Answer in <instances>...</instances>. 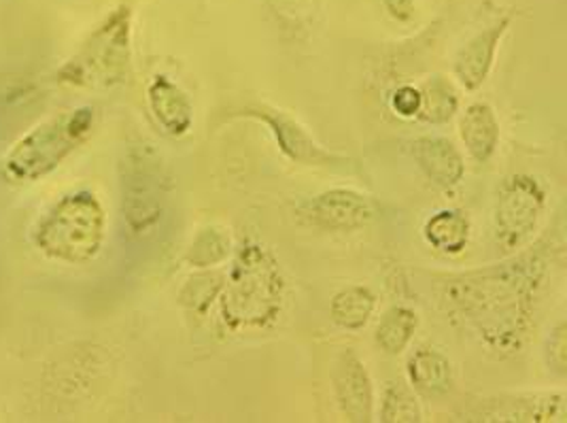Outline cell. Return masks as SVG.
<instances>
[{
  "mask_svg": "<svg viewBox=\"0 0 567 423\" xmlns=\"http://www.w3.org/2000/svg\"><path fill=\"white\" fill-rule=\"evenodd\" d=\"M508 27H511V16L487 30L478 32L474 39L465 43L462 52L457 53L455 75L464 83L465 90H476L483 85V81L487 80L497 53V45Z\"/></svg>",
  "mask_w": 567,
  "mask_h": 423,
  "instance_id": "9",
  "label": "cell"
},
{
  "mask_svg": "<svg viewBox=\"0 0 567 423\" xmlns=\"http://www.w3.org/2000/svg\"><path fill=\"white\" fill-rule=\"evenodd\" d=\"M281 300L284 279L275 258L259 245L243 247L221 300L226 323L233 328L264 326L279 313Z\"/></svg>",
  "mask_w": 567,
  "mask_h": 423,
  "instance_id": "2",
  "label": "cell"
},
{
  "mask_svg": "<svg viewBox=\"0 0 567 423\" xmlns=\"http://www.w3.org/2000/svg\"><path fill=\"white\" fill-rule=\"evenodd\" d=\"M419 319L409 307H393L377 328V343L391 355L400 353L411 343Z\"/></svg>",
  "mask_w": 567,
  "mask_h": 423,
  "instance_id": "18",
  "label": "cell"
},
{
  "mask_svg": "<svg viewBox=\"0 0 567 423\" xmlns=\"http://www.w3.org/2000/svg\"><path fill=\"white\" fill-rule=\"evenodd\" d=\"M381 417L383 422H421V409L413 392L402 383H389Z\"/></svg>",
  "mask_w": 567,
  "mask_h": 423,
  "instance_id": "21",
  "label": "cell"
},
{
  "mask_svg": "<svg viewBox=\"0 0 567 423\" xmlns=\"http://www.w3.org/2000/svg\"><path fill=\"white\" fill-rule=\"evenodd\" d=\"M425 238L442 254H462L470 238V221L464 213L439 212L432 215L423 228Z\"/></svg>",
  "mask_w": 567,
  "mask_h": 423,
  "instance_id": "16",
  "label": "cell"
},
{
  "mask_svg": "<svg viewBox=\"0 0 567 423\" xmlns=\"http://www.w3.org/2000/svg\"><path fill=\"white\" fill-rule=\"evenodd\" d=\"M389 16L398 22H409L414 16V0H383Z\"/></svg>",
  "mask_w": 567,
  "mask_h": 423,
  "instance_id": "24",
  "label": "cell"
},
{
  "mask_svg": "<svg viewBox=\"0 0 567 423\" xmlns=\"http://www.w3.org/2000/svg\"><path fill=\"white\" fill-rule=\"evenodd\" d=\"M391 106L400 117L411 120L414 115H419V111H421V92L413 85H402L393 92Z\"/></svg>",
  "mask_w": 567,
  "mask_h": 423,
  "instance_id": "22",
  "label": "cell"
},
{
  "mask_svg": "<svg viewBox=\"0 0 567 423\" xmlns=\"http://www.w3.org/2000/svg\"><path fill=\"white\" fill-rule=\"evenodd\" d=\"M374 307H377V298L372 291L360 286H351L336 293L330 305V316L340 328L360 330L368 323Z\"/></svg>",
  "mask_w": 567,
  "mask_h": 423,
  "instance_id": "17",
  "label": "cell"
},
{
  "mask_svg": "<svg viewBox=\"0 0 567 423\" xmlns=\"http://www.w3.org/2000/svg\"><path fill=\"white\" fill-rule=\"evenodd\" d=\"M411 152L419 168L440 187L457 186L465 166L457 147L440 136H423L411 143Z\"/></svg>",
  "mask_w": 567,
  "mask_h": 423,
  "instance_id": "10",
  "label": "cell"
},
{
  "mask_svg": "<svg viewBox=\"0 0 567 423\" xmlns=\"http://www.w3.org/2000/svg\"><path fill=\"white\" fill-rule=\"evenodd\" d=\"M305 2H309V0H277V9H281V11H287V9L296 11L298 9L300 11Z\"/></svg>",
  "mask_w": 567,
  "mask_h": 423,
  "instance_id": "25",
  "label": "cell"
},
{
  "mask_svg": "<svg viewBox=\"0 0 567 423\" xmlns=\"http://www.w3.org/2000/svg\"><path fill=\"white\" fill-rule=\"evenodd\" d=\"M147 96H150V106L154 111L155 120L164 128V133L183 136L192 128L194 111H192L189 99L185 96L179 85L159 75L152 81Z\"/></svg>",
  "mask_w": 567,
  "mask_h": 423,
  "instance_id": "12",
  "label": "cell"
},
{
  "mask_svg": "<svg viewBox=\"0 0 567 423\" xmlns=\"http://www.w3.org/2000/svg\"><path fill=\"white\" fill-rule=\"evenodd\" d=\"M460 131L472 158L487 162L495 154V147L499 143V122L487 103L467 106Z\"/></svg>",
  "mask_w": 567,
  "mask_h": 423,
  "instance_id": "13",
  "label": "cell"
},
{
  "mask_svg": "<svg viewBox=\"0 0 567 423\" xmlns=\"http://www.w3.org/2000/svg\"><path fill=\"white\" fill-rule=\"evenodd\" d=\"M409 379L419 394L442 396L451 390L453 369L449 358H444L436 349H419L409 360Z\"/></svg>",
  "mask_w": 567,
  "mask_h": 423,
  "instance_id": "15",
  "label": "cell"
},
{
  "mask_svg": "<svg viewBox=\"0 0 567 423\" xmlns=\"http://www.w3.org/2000/svg\"><path fill=\"white\" fill-rule=\"evenodd\" d=\"M550 364H553L557 371H566V326H564V323L553 332V341H550Z\"/></svg>",
  "mask_w": 567,
  "mask_h": 423,
  "instance_id": "23",
  "label": "cell"
},
{
  "mask_svg": "<svg viewBox=\"0 0 567 423\" xmlns=\"http://www.w3.org/2000/svg\"><path fill=\"white\" fill-rule=\"evenodd\" d=\"M94 128V111L79 106L58 113L18 141L2 162V173L16 184H37L69 158Z\"/></svg>",
  "mask_w": 567,
  "mask_h": 423,
  "instance_id": "1",
  "label": "cell"
},
{
  "mask_svg": "<svg viewBox=\"0 0 567 423\" xmlns=\"http://www.w3.org/2000/svg\"><path fill=\"white\" fill-rule=\"evenodd\" d=\"M228 254H230V238L226 237V233L219 228H205L192 243L187 260L189 265L207 268V266L224 262Z\"/></svg>",
  "mask_w": 567,
  "mask_h": 423,
  "instance_id": "20",
  "label": "cell"
},
{
  "mask_svg": "<svg viewBox=\"0 0 567 423\" xmlns=\"http://www.w3.org/2000/svg\"><path fill=\"white\" fill-rule=\"evenodd\" d=\"M249 115H256L272 128L281 149L289 158L307 162V164L330 162V156L310 138L309 134L305 133L293 120L285 117L284 113L259 111V113H249Z\"/></svg>",
  "mask_w": 567,
  "mask_h": 423,
  "instance_id": "14",
  "label": "cell"
},
{
  "mask_svg": "<svg viewBox=\"0 0 567 423\" xmlns=\"http://www.w3.org/2000/svg\"><path fill=\"white\" fill-rule=\"evenodd\" d=\"M334 392L338 406L349 422H372L374 392L360 358L349 349L336 360Z\"/></svg>",
  "mask_w": 567,
  "mask_h": 423,
  "instance_id": "7",
  "label": "cell"
},
{
  "mask_svg": "<svg viewBox=\"0 0 567 423\" xmlns=\"http://www.w3.org/2000/svg\"><path fill=\"white\" fill-rule=\"evenodd\" d=\"M128 7L115 9L60 71L58 80L75 87L106 90L122 83L130 64Z\"/></svg>",
  "mask_w": 567,
  "mask_h": 423,
  "instance_id": "4",
  "label": "cell"
},
{
  "mask_svg": "<svg viewBox=\"0 0 567 423\" xmlns=\"http://www.w3.org/2000/svg\"><path fill=\"white\" fill-rule=\"evenodd\" d=\"M419 92H421L419 117L430 124H444L457 111V94L444 78H432L425 81V85Z\"/></svg>",
  "mask_w": 567,
  "mask_h": 423,
  "instance_id": "19",
  "label": "cell"
},
{
  "mask_svg": "<svg viewBox=\"0 0 567 423\" xmlns=\"http://www.w3.org/2000/svg\"><path fill=\"white\" fill-rule=\"evenodd\" d=\"M310 217L321 228L355 230L372 221V203L353 189H330L310 203Z\"/></svg>",
  "mask_w": 567,
  "mask_h": 423,
  "instance_id": "8",
  "label": "cell"
},
{
  "mask_svg": "<svg viewBox=\"0 0 567 423\" xmlns=\"http://www.w3.org/2000/svg\"><path fill=\"white\" fill-rule=\"evenodd\" d=\"M546 207V194L534 177H511L497 196L495 230L506 249H515L534 235Z\"/></svg>",
  "mask_w": 567,
  "mask_h": 423,
  "instance_id": "6",
  "label": "cell"
},
{
  "mask_svg": "<svg viewBox=\"0 0 567 423\" xmlns=\"http://www.w3.org/2000/svg\"><path fill=\"white\" fill-rule=\"evenodd\" d=\"M499 402V409L485 404L487 411L472 413L474 422H564L566 417V404L564 396L542 398H511L506 400H495Z\"/></svg>",
  "mask_w": 567,
  "mask_h": 423,
  "instance_id": "11",
  "label": "cell"
},
{
  "mask_svg": "<svg viewBox=\"0 0 567 423\" xmlns=\"http://www.w3.org/2000/svg\"><path fill=\"white\" fill-rule=\"evenodd\" d=\"M124 219L136 237L152 235L164 213L166 177L157 154L150 147L130 149L124 168Z\"/></svg>",
  "mask_w": 567,
  "mask_h": 423,
  "instance_id": "5",
  "label": "cell"
},
{
  "mask_svg": "<svg viewBox=\"0 0 567 423\" xmlns=\"http://www.w3.org/2000/svg\"><path fill=\"white\" fill-rule=\"evenodd\" d=\"M104 224L106 217L99 198L90 192H78L64 196L39 221L34 243L52 260L83 265L101 251Z\"/></svg>",
  "mask_w": 567,
  "mask_h": 423,
  "instance_id": "3",
  "label": "cell"
}]
</instances>
